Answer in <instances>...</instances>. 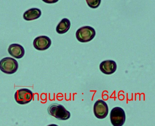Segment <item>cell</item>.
Segmentation results:
<instances>
[{
	"label": "cell",
	"instance_id": "obj_1",
	"mask_svg": "<svg viewBox=\"0 0 155 126\" xmlns=\"http://www.w3.org/2000/svg\"><path fill=\"white\" fill-rule=\"evenodd\" d=\"M48 112L50 115L60 120H66L71 117V113L61 104L53 103L48 108Z\"/></svg>",
	"mask_w": 155,
	"mask_h": 126
},
{
	"label": "cell",
	"instance_id": "obj_2",
	"mask_svg": "<svg viewBox=\"0 0 155 126\" xmlns=\"http://www.w3.org/2000/svg\"><path fill=\"white\" fill-rule=\"evenodd\" d=\"M95 35V29L89 26L81 27L76 32V38L79 41L82 43L90 41L94 39Z\"/></svg>",
	"mask_w": 155,
	"mask_h": 126
},
{
	"label": "cell",
	"instance_id": "obj_3",
	"mask_svg": "<svg viewBox=\"0 0 155 126\" xmlns=\"http://www.w3.org/2000/svg\"><path fill=\"white\" fill-rule=\"evenodd\" d=\"M18 69V63L15 59L6 57L0 61V70L7 74H13Z\"/></svg>",
	"mask_w": 155,
	"mask_h": 126
},
{
	"label": "cell",
	"instance_id": "obj_4",
	"mask_svg": "<svg viewBox=\"0 0 155 126\" xmlns=\"http://www.w3.org/2000/svg\"><path fill=\"white\" fill-rule=\"evenodd\" d=\"M110 121L113 126H122L126 121V114L122 108L115 107L110 113Z\"/></svg>",
	"mask_w": 155,
	"mask_h": 126
},
{
	"label": "cell",
	"instance_id": "obj_5",
	"mask_svg": "<svg viewBox=\"0 0 155 126\" xmlns=\"http://www.w3.org/2000/svg\"><path fill=\"white\" fill-rule=\"evenodd\" d=\"M16 102L21 105L28 104L31 101L33 98V93L28 89L18 90L14 95Z\"/></svg>",
	"mask_w": 155,
	"mask_h": 126
},
{
	"label": "cell",
	"instance_id": "obj_6",
	"mask_svg": "<svg viewBox=\"0 0 155 126\" xmlns=\"http://www.w3.org/2000/svg\"><path fill=\"white\" fill-rule=\"evenodd\" d=\"M94 112L95 116L98 118H105L108 113L107 104L102 100L97 101L94 104Z\"/></svg>",
	"mask_w": 155,
	"mask_h": 126
},
{
	"label": "cell",
	"instance_id": "obj_7",
	"mask_svg": "<svg viewBox=\"0 0 155 126\" xmlns=\"http://www.w3.org/2000/svg\"><path fill=\"white\" fill-rule=\"evenodd\" d=\"M51 44V41L47 36H38L34 39L33 46L35 49L38 50H45L48 49Z\"/></svg>",
	"mask_w": 155,
	"mask_h": 126
},
{
	"label": "cell",
	"instance_id": "obj_8",
	"mask_svg": "<svg viewBox=\"0 0 155 126\" xmlns=\"http://www.w3.org/2000/svg\"><path fill=\"white\" fill-rule=\"evenodd\" d=\"M100 69L104 74H112L116 72L117 69L116 63L112 60L103 61L100 64Z\"/></svg>",
	"mask_w": 155,
	"mask_h": 126
},
{
	"label": "cell",
	"instance_id": "obj_9",
	"mask_svg": "<svg viewBox=\"0 0 155 126\" xmlns=\"http://www.w3.org/2000/svg\"><path fill=\"white\" fill-rule=\"evenodd\" d=\"M9 53L16 59H21L25 54V50L23 46L18 44H11L8 49Z\"/></svg>",
	"mask_w": 155,
	"mask_h": 126
},
{
	"label": "cell",
	"instance_id": "obj_10",
	"mask_svg": "<svg viewBox=\"0 0 155 126\" xmlns=\"http://www.w3.org/2000/svg\"><path fill=\"white\" fill-rule=\"evenodd\" d=\"M41 15V11L38 8H31L25 12L23 14V18L27 21L36 20Z\"/></svg>",
	"mask_w": 155,
	"mask_h": 126
},
{
	"label": "cell",
	"instance_id": "obj_11",
	"mask_svg": "<svg viewBox=\"0 0 155 126\" xmlns=\"http://www.w3.org/2000/svg\"><path fill=\"white\" fill-rule=\"evenodd\" d=\"M70 27L71 22L70 20L67 18H64L58 24L56 28V31L60 34H63L68 32Z\"/></svg>",
	"mask_w": 155,
	"mask_h": 126
},
{
	"label": "cell",
	"instance_id": "obj_12",
	"mask_svg": "<svg viewBox=\"0 0 155 126\" xmlns=\"http://www.w3.org/2000/svg\"><path fill=\"white\" fill-rule=\"evenodd\" d=\"M86 2L89 7L94 9L97 8L101 2L100 0H87Z\"/></svg>",
	"mask_w": 155,
	"mask_h": 126
},
{
	"label": "cell",
	"instance_id": "obj_13",
	"mask_svg": "<svg viewBox=\"0 0 155 126\" xmlns=\"http://www.w3.org/2000/svg\"><path fill=\"white\" fill-rule=\"evenodd\" d=\"M48 126H58V125H56V124H50V125H48Z\"/></svg>",
	"mask_w": 155,
	"mask_h": 126
}]
</instances>
